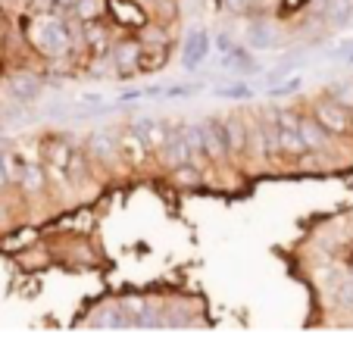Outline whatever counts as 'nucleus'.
I'll return each mask as SVG.
<instances>
[{
	"label": "nucleus",
	"mask_w": 353,
	"mask_h": 353,
	"mask_svg": "<svg viewBox=\"0 0 353 353\" xmlns=\"http://www.w3.org/2000/svg\"><path fill=\"white\" fill-rule=\"evenodd\" d=\"M26 32L44 57H63L72 47V34H69L66 22L54 19V16H34Z\"/></svg>",
	"instance_id": "f257e3e1"
},
{
	"label": "nucleus",
	"mask_w": 353,
	"mask_h": 353,
	"mask_svg": "<svg viewBox=\"0 0 353 353\" xmlns=\"http://www.w3.org/2000/svg\"><path fill=\"white\" fill-rule=\"evenodd\" d=\"M316 122L332 134H350V128H353L350 113L341 107L338 100H319L316 103Z\"/></svg>",
	"instance_id": "f03ea898"
},
{
	"label": "nucleus",
	"mask_w": 353,
	"mask_h": 353,
	"mask_svg": "<svg viewBox=\"0 0 353 353\" xmlns=\"http://www.w3.org/2000/svg\"><path fill=\"white\" fill-rule=\"evenodd\" d=\"M160 157L166 160L169 169H179V166H185V163H191L188 141H185V134H181L179 128H169L166 141H163V147H160Z\"/></svg>",
	"instance_id": "7ed1b4c3"
},
{
	"label": "nucleus",
	"mask_w": 353,
	"mask_h": 353,
	"mask_svg": "<svg viewBox=\"0 0 353 353\" xmlns=\"http://www.w3.org/2000/svg\"><path fill=\"white\" fill-rule=\"evenodd\" d=\"M219 134H222V144H225L228 154H244V144H247V128L238 116H228V119L219 122Z\"/></svg>",
	"instance_id": "20e7f679"
},
{
	"label": "nucleus",
	"mask_w": 353,
	"mask_h": 353,
	"mask_svg": "<svg viewBox=\"0 0 353 353\" xmlns=\"http://www.w3.org/2000/svg\"><path fill=\"white\" fill-rule=\"evenodd\" d=\"M200 138H203V154H207V160H216V163L228 160V150L219 134V122H200Z\"/></svg>",
	"instance_id": "39448f33"
},
{
	"label": "nucleus",
	"mask_w": 353,
	"mask_h": 353,
	"mask_svg": "<svg viewBox=\"0 0 353 353\" xmlns=\"http://www.w3.org/2000/svg\"><path fill=\"white\" fill-rule=\"evenodd\" d=\"M210 54V38L207 32H191L185 41V50H181V63H185V69H194L200 66V63L207 60Z\"/></svg>",
	"instance_id": "423d86ee"
},
{
	"label": "nucleus",
	"mask_w": 353,
	"mask_h": 353,
	"mask_svg": "<svg viewBox=\"0 0 353 353\" xmlns=\"http://www.w3.org/2000/svg\"><path fill=\"white\" fill-rule=\"evenodd\" d=\"M107 10L113 19H119L122 26H132V28H144L147 26V16L138 3H128V0H107Z\"/></svg>",
	"instance_id": "0eeeda50"
},
{
	"label": "nucleus",
	"mask_w": 353,
	"mask_h": 353,
	"mask_svg": "<svg viewBox=\"0 0 353 353\" xmlns=\"http://www.w3.org/2000/svg\"><path fill=\"white\" fill-rule=\"evenodd\" d=\"M134 132L144 138V144L150 147V150H160L163 141H166V134H169V125L160 122V119H138L134 122Z\"/></svg>",
	"instance_id": "6e6552de"
},
{
	"label": "nucleus",
	"mask_w": 353,
	"mask_h": 353,
	"mask_svg": "<svg viewBox=\"0 0 353 353\" xmlns=\"http://www.w3.org/2000/svg\"><path fill=\"white\" fill-rule=\"evenodd\" d=\"M297 132H300V141H303V150H322L328 144V132L316 119H300Z\"/></svg>",
	"instance_id": "1a4fd4ad"
},
{
	"label": "nucleus",
	"mask_w": 353,
	"mask_h": 353,
	"mask_svg": "<svg viewBox=\"0 0 353 353\" xmlns=\"http://www.w3.org/2000/svg\"><path fill=\"white\" fill-rule=\"evenodd\" d=\"M138 57H141V44L138 41H119L113 47V66L125 69V72H138Z\"/></svg>",
	"instance_id": "9d476101"
},
{
	"label": "nucleus",
	"mask_w": 353,
	"mask_h": 353,
	"mask_svg": "<svg viewBox=\"0 0 353 353\" xmlns=\"http://www.w3.org/2000/svg\"><path fill=\"white\" fill-rule=\"evenodd\" d=\"M119 150L128 157V163H132V166H141V163L147 160V154H150V147L144 144V138H141L134 128L119 138Z\"/></svg>",
	"instance_id": "9b49d317"
},
{
	"label": "nucleus",
	"mask_w": 353,
	"mask_h": 353,
	"mask_svg": "<svg viewBox=\"0 0 353 353\" xmlns=\"http://www.w3.org/2000/svg\"><path fill=\"white\" fill-rule=\"evenodd\" d=\"M166 57H169L166 44H141L138 69H144V72H157V69L166 66Z\"/></svg>",
	"instance_id": "f8f14e48"
},
{
	"label": "nucleus",
	"mask_w": 353,
	"mask_h": 353,
	"mask_svg": "<svg viewBox=\"0 0 353 353\" xmlns=\"http://www.w3.org/2000/svg\"><path fill=\"white\" fill-rule=\"evenodd\" d=\"M275 147L281 154H303V141H300L297 125H279L275 122Z\"/></svg>",
	"instance_id": "ddd939ff"
},
{
	"label": "nucleus",
	"mask_w": 353,
	"mask_h": 353,
	"mask_svg": "<svg viewBox=\"0 0 353 353\" xmlns=\"http://www.w3.org/2000/svg\"><path fill=\"white\" fill-rule=\"evenodd\" d=\"M10 94H13L16 100H34L41 94V81L28 72H19L10 79Z\"/></svg>",
	"instance_id": "4468645a"
},
{
	"label": "nucleus",
	"mask_w": 353,
	"mask_h": 353,
	"mask_svg": "<svg viewBox=\"0 0 353 353\" xmlns=\"http://www.w3.org/2000/svg\"><path fill=\"white\" fill-rule=\"evenodd\" d=\"M91 150H94V157H97L100 163H110V166H113L116 157H119V144L113 141V134H110V132L94 134V138H91Z\"/></svg>",
	"instance_id": "2eb2a0df"
},
{
	"label": "nucleus",
	"mask_w": 353,
	"mask_h": 353,
	"mask_svg": "<svg viewBox=\"0 0 353 353\" xmlns=\"http://www.w3.org/2000/svg\"><path fill=\"white\" fill-rule=\"evenodd\" d=\"M247 38H250L254 47L266 50V47H275V28L269 22H254V26L247 28Z\"/></svg>",
	"instance_id": "dca6fc26"
},
{
	"label": "nucleus",
	"mask_w": 353,
	"mask_h": 353,
	"mask_svg": "<svg viewBox=\"0 0 353 353\" xmlns=\"http://www.w3.org/2000/svg\"><path fill=\"white\" fill-rule=\"evenodd\" d=\"M19 181H22V188H26L28 194H41L44 191V172H41L38 166H32V163H22V169H19Z\"/></svg>",
	"instance_id": "f3484780"
},
{
	"label": "nucleus",
	"mask_w": 353,
	"mask_h": 353,
	"mask_svg": "<svg viewBox=\"0 0 353 353\" xmlns=\"http://www.w3.org/2000/svg\"><path fill=\"white\" fill-rule=\"evenodd\" d=\"M325 16L334 26H344L353 16V0H325Z\"/></svg>",
	"instance_id": "a211bd4d"
},
{
	"label": "nucleus",
	"mask_w": 353,
	"mask_h": 353,
	"mask_svg": "<svg viewBox=\"0 0 353 353\" xmlns=\"http://www.w3.org/2000/svg\"><path fill=\"white\" fill-rule=\"evenodd\" d=\"M63 169H66V175L72 179V185H85L88 181V163H85V157L75 154V150L69 154V160H66V166Z\"/></svg>",
	"instance_id": "6ab92c4d"
},
{
	"label": "nucleus",
	"mask_w": 353,
	"mask_h": 353,
	"mask_svg": "<svg viewBox=\"0 0 353 353\" xmlns=\"http://www.w3.org/2000/svg\"><path fill=\"white\" fill-rule=\"evenodd\" d=\"M225 66L232 69V72H256V69H260L254 60H250V57L244 54V50H228V54H225Z\"/></svg>",
	"instance_id": "aec40b11"
},
{
	"label": "nucleus",
	"mask_w": 353,
	"mask_h": 353,
	"mask_svg": "<svg viewBox=\"0 0 353 353\" xmlns=\"http://www.w3.org/2000/svg\"><path fill=\"white\" fill-rule=\"evenodd\" d=\"M69 154H72V150H69L66 144H50V147H47V160H50V169H63V166H66Z\"/></svg>",
	"instance_id": "412c9836"
},
{
	"label": "nucleus",
	"mask_w": 353,
	"mask_h": 353,
	"mask_svg": "<svg viewBox=\"0 0 353 353\" xmlns=\"http://www.w3.org/2000/svg\"><path fill=\"white\" fill-rule=\"evenodd\" d=\"M216 94H219V97H228V100H244L254 91H250L247 85H225V88H216Z\"/></svg>",
	"instance_id": "4be33fe9"
},
{
	"label": "nucleus",
	"mask_w": 353,
	"mask_h": 353,
	"mask_svg": "<svg viewBox=\"0 0 353 353\" xmlns=\"http://www.w3.org/2000/svg\"><path fill=\"white\" fill-rule=\"evenodd\" d=\"M175 181H179V185H197V181H200V172L191 166V163H185V166L175 169Z\"/></svg>",
	"instance_id": "5701e85b"
},
{
	"label": "nucleus",
	"mask_w": 353,
	"mask_h": 353,
	"mask_svg": "<svg viewBox=\"0 0 353 353\" xmlns=\"http://www.w3.org/2000/svg\"><path fill=\"white\" fill-rule=\"evenodd\" d=\"M72 7L79 10L81 19H94V13H97V10H103V3H100V0H75Z\"/></svg>",
	"instance_id": "b1692460"
},
{
	"label": "nucleus",
	"mask_w": 353,
	"mask_h": 353,
	"mask_svg": "<svg viewBox=\"0 0 353 353\" xmlns=\"http://www.w3.org/2000/svg\"><path fill=\"white\" fill-rule=\"evenodd\" d=\"M228 3V10L232 13H238V16H244V13H250L254 10V0H225Z\"/></svg>",
	"instance_id": "393cba45"
},
{
	"label": "nucleus",
	"mask_w": 353,
	"mask_h": 353,
	"mask_svg": "<svg viewBox=\"0 0 353 353\" xmlns=\"http://www.w3.org/2000/svg\"><path fill=\"white\" fill-rule=\"evenodd\" d=\"M85 34H88L91 41H107V28H100L94 19H88V32H85Z\"/></svg>",
	"instance_id": "a878e982"
},
{
	"label": "nucleus",
	"mask_w": 353,
	"mask_h": 353,
	"mask_svg": "<svg viewBox=\"0 0 353 353\" xmlns=\"http://www.w3.org/2000/svg\"><path fill=\"white\" fill-rule=\"evenodd\" d=\"M341 303H344L347 310H353V281H347V285L341 288Z\"/></svg>",
	"instance_id": "bb28decb"
},
{
	"label": "nucleus",
	"mask_w": 353,
	"mask_h": 353,
	"mask_svg": "<svg viewBox=\"0 0 353 353\" xmlns=\"http://www.w3.org/2000/svg\"><path fill=\"white\" fill-rule=\"evenodd\" d=\"M294 88H300V79L288 81V85H285V88H275V91H272V97H288V94H291V91H294Z\"/></svg>",
	"instance_id": "cd10ccee"
},
{
	"label": "nucleus",
	"mask_w": 353,
	"mask_h": 353,
	"mask_svg": "<svg viewBox=\"0 0 353 353\" xmlns=\"http://www.w3.org/2000/svg\"><path fill=\"white\" fill-rule=\"evenodd\" d=\"M79 103H85V107H97L100 97L97 94H79Z\"/></svg>",
	"instance_id": "c85d7f7f"
},
{
	"label": "nucleus",
	"mask_w": 353,
	"mask_h": 353,
	"mask_svg": "<svg viewBox=\"0 0 353 353\" xmlns=\"http://www.w3.org/2000/svg\"><path fill=\"white\" fill-rule=\"evenodd\" d=\"M216 47H219V50H232V41H228V34H219V38H216Z\"/></svg>",
	"instance_id": "c756f323"
},
{
	"label": "nucleus",
	"mask_w": 353,
	"mask_h": 353,
	"mask_svg": "<svg viewBox=\"0 0 353 353\" xmlns=\"http://www.w3.org/2000/svg\"><path fill=\"white\" fill-rule=\"evenodd\" d=\"M141 97V91H125L122 94V100H138Z\"/></svg>",
	"instance_id": "7c9ffc66"
}]
</instances>
